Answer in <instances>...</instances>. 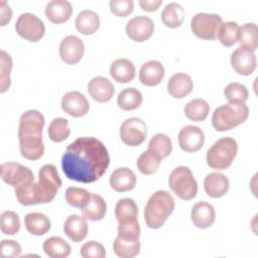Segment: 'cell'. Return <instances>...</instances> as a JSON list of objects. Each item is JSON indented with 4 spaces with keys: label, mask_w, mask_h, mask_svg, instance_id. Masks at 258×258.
<instances>
[{
    "label": "cell",
    "mask_w": 258,
    "mask_h": 258,
    "mask_svg": "<svg viewBox=\"0 0 258 258\" xmlns=\"http://www.w3.org/2000/svg\"><path fill=\"white\" fill-rule=\"evenodd\" d=\"M107 211V205L105 200L97 195L92 194L89 203L82 209L83 216L90 221H99L105 217Z\"/></svg>",
    "instance_id": "obj_29"
},
{
    "label": "cell",
    "mask_w": 258,
    "mask_h": 258,
    "mask_svg": "<svg viewBox=\"0 0 258 258\" xmlns=\"http://www.w3.org/2000/svg\"><path fill=\"white\" fill-rule=\"evenodd\" d=\"M17 34L31 42L40 40L45 32V26L40 18L36 15L26 12L18 16L15 23Z\"/></svg>",
    "instance_id": "obj_9"
},
{
    "label": "cell",
    "mask_w": 258,
    "mask_h": 258,
    "mask_svg": "<svg viewBox=\"0 0 258 258\" xmlns=\"http://www.w3.org/2000/svg\"><path fill=\"white\" fill-rule=\"evenodd\" d=\"M0 255L3 258H15L21 255V246L14 240H2L0 244Z\"/></svg>",
    "instance_id": "obj_47"
},
{
    "label": "cell",
    "mask_w": 258,
    "mask_h": 258,
    "mask_svg": "<svg viewBox=\"0 0 258 258\" xmlns=\"http://www.w3.org/2000/svg\"><path fill=\"white\" fill-rule=\"evenodd\" d=\"M142 94L135 88H126L121 91L117 97V104L119 108L124 111H131L137 109L142 103Z\"/></svg>",
    "instance_id": "obj_33"
},
{
    "label": "cell",
    "mask_w": 258,
    "mask_h": 258,
    "mask_svg": "<svg viewBox=\"0 0 258 258\" xmlns=\"http://www.w3.org/2000/svg\"><path fill=\"white\" fill-rule=\"evenodd\" d=\"M147 136L146 124L139 118L126 119L120 127L121 140L128 146H138Z\"/></svg>",
    "instance_id": "obj_10"
},
{
    "label": "cell",
    "mask_w": 258,
    "mask_h": 258,
    "mask_svg": "<svg viewBox=\"0 0 258 258\" xmlns=\"http://www.w3.org/2000/svg\"><path fill=\"white\" fill-rule=\"evenodd\" d=\"M43 115L36 110L24 112L19 119L18 140L21 155L28 160L39 159L44 152L42 142Z\"/></svg>",
    "instance_id": "obj_2"
},
{
    "label": "cell",
    "mask_w": 258,
    "mask_h": 258,
    "mask_svg": "<svg viewBox=\"0 0 258 258\" xmlns=\"http://www.w3.org/2000/svg\"><path fill=\"white\" fill-rule=\"evenodd\" d=\"M110 163L104 143L96 137H80L70 143L61 157V168L69 179L91 183L102 177Z\"/></svg>",
    "instance_id": "obj_1"
},
{
    "label": "cell",
    "mask_w": 258,
    "mask_h": 258,
    "mask_svg": "<svg viewBox=\"0 0 258 258\" xmlns=\"http://www.w3.org/2000/svg\"><path fill=\"white\" fill-rule=\"evenodd\" d=\"M184 18V10L182 6L176 2L167 3L162 12H161V20L165 24V26L169 28L179 27Z\"/></svg>",
    "instance_id": "obj_30"
},
{
    "label": "cell",
    "mask_w": 258,
    "mask_h": 258,
    "mask_svg": "<svg viewBox=\"0 0 258 258\" xmlns=\"http://www.w3.org/2000/svg\"><path fill=\"white\" fill-rule=\"evenodd\" d=\"M63 232L73 242L83 241L88 234L87 219L79 215L69 216L63 224Z\"/></svg>",
    "instance_id": "obj_22"
},
{
    "label": "cell",
    "mask_w": 258,
    "mask_h": 258,
    "mask_svg": "<svg viewBox=\"0 0 258 258\" xmlns=\"http://www.w3.org/2000/svg\"><path fill=\"white\" fill-rule=\"evenodd\" d=\"M162 4V0H140L139 5L145 11H155Z\"/></svg>",
    "instance_id": "obj_49"
},
{
    "label": "cell",
    "mask_w": 258,
    "mask_h": 258,
    "mask_svg": "<svg viewBox=\"0 0 258 258\" xmlns=\"http://www.w3.org/2000/svg\"><path fill=\"white\" fill-rule=\"evenodd\" d=\"M24 226L31 235L42 236L50 230L51 224L49 219L44 214L34 212L25 216Z\"/></svg>",
    "instance_id": "obj_27"
},
{
    "label": "cell",
    "mask_w": 258,
    "mask_h": 258,
    "mask_svg": "<svg viewBox=\"0 0 258 258\" xmlns=\"http://www.w3.org/2000/svg\"><path fill=\"white\" fill-rule=\"evenodd\" d=\"M12 69V58L4 49L0 51V92L4 93L10 87V72Z\"/></svg>",
    "instance_id": "obj_40"
},
{
    "label": "cell",
    "mask_w": 258,
    "mask_h": 258,
    "mask_svg": "<svg viewBox=\"0 0 258 258\" xmlns=\"http://www.w3.org/2000/svg\"><path fill=\"white\" fill-rule=\"evenodd\" d=\"M170 189L183 201L192 200L198 192V182L187 166H177L169 174Z\"/></svg>",
    "instance_id": "obj_6"
},
{
    "label": "cell",
    "mask_w": 258,
    "mask_h": 258,
    "mask_svg": "<svg viewBox=\"0 0 258 258\" xmlns=\"http://www.w3.org/2000/svg\"><path fill=\"white\" fill-rule=\"evenodd\" d=\"M1 178L3 181L14 188L30 180H34L32 171L17 162H5L1 164Z\"/></svg>",
    "instance_id": "obj_11"
},
{
    "label": "cell",
    "mask_w": 258,
    "mask_h": 258,
    "mask_svg": "<svg viewBox=\"0 0 258 258\" xmlns=\"http://www.w3.org/2000/svg\"><path fill=\"white\" fill-rule=\"evenodd\" d=\"M210 112V106L204 99H194L189 101L184 107L185 116L196 122L204 121Z\"/></svg>",
    "instance_id": "obj_34"
},
{
    "label": "cell",
    "mask_w": 258,
    "mask_h": 258,
    "mask_svg": "<svg viewBox=\"0 0 258 258\" xmlns=\"http://www.w3.org/2000/svg\"><path fill=\"white\" fill-rule=\"evenodd\" d=\"M164 77V67L158 60H149L144 62L139 71V81L141 84L154 87L158 85Z\"/></svg>",
    "instance_id": "obj_19"
},
{
    "label": "cell",
    "mask_w": 258,
    "mask_h": 258,
    "mask_svg": "<svg viewBox=\"0 0 258 258\" xmlns=\"http://www.w3.org/2000/svg\"><path fill=\"white\" fill-rule=\"evenodd\" d=\"M229 185L228 177L220 172H211L204 180L205 191L208 196L215 199L225 196L229 189Z\"/></svg>",
    "instance_id": "obj_24"
},
{
    "label": "cell",
    "mask_w": 258,
    "mask_h": 258,
    "mask_svg": "<svg viewBox=\"0 0 258 258\" xmlns=\"http://www.w3.org/2000/svg\"><path fill=\"white\" fill-rule=\"evenodd\" d=\"M48 137L53 142H61L66 140L71 133V129L69 127V121L66 118H54L47 129Z\"/></svg>",
    "instance_id": "obj_38"
},
{
    "label": "cell",
    "mask_w": 258,
    "mask_h": 258,
    "mask_svg": "<svg viewBox=\"0 0 258 258\" xmlns=\"http://www.w3.org/2000/svg\"><path fill=\"white\" fill-rule=\"evenodd\" d=\"M204 142L205 134L198 126H184L178 133V144L180 148L186 152L199 151L203 147Z\"/></svg>",
    "instance_id": "obj_14"
},
{
    "label": "cell",
    "mask_w": 258,
    "mask_h": 258,
    "mask_svg": "<svg viewBox=\"0 0 258 258\" xmlns=\"http://www.w3.org/2000/svg\"><path fill=\"white\" fill-rule=\"evenodd\" d=\"M75 25L80 33L90 35L98 30L100 26V17L95 11L85 9L78 14Z\"/></svg>",
    "instance_id": "obj_26"
},
{
    "label": "cell",
    "mask_w": 258,
    "mask_h": 258,
    "mask_svg": "<svg viewBox=\"0 0 258 258\" xmlns=\"http://www.w3.org/2000/svg\"><path fill=\"white\" fill-rule=\"evenodd\" d=\"M73 13V6L67 0H52L45 7L46 18L55 24L68 21Z\"/></svg>",
    "instance_id": "obj_21"
},
{
    "label": "cell",
    "mask_w": 258,
    "mask_h": 258,
    "mask_svg": "<svg viewBox=\"0 0 258 258\" xmlns=\"http://www.w3.org/2000/svg\"><path fill=\"white\" fill-rule=\"evenodd\" d=\"M239 28L240 26L234 21L222 22L217 37L224 46H232L239 39Z\"/></svg>",
    "instance_id": "obj_37"
},
{
    "label": "cell",
    "mask_w": 258,
    "mask_h": 258,
    "mask_svg": "<svg viewBox=\"0 0 258 258\" xmlns=\"http://www.w3.org/2000/svg\"><path fill=\"white\" fill-rule=\"evenodd\" d=\"M0 16H1V25H6L7 22L11 20L12 17V10L10 6L5 2L1 1V8H0Z\"/></svg>",
    "instance_id": "obj_48"
},
{
    "label": "cell",
    "mask_w": 258,
    "mask_h": 258,
    "mask_svg": "<svg viewBox=\"0 0 258 258\" xmlns=\"http://www.w3.org/2000/svg\"><path fill=\"white\" fill-rule=\"evenodd\" d=\"M110 75L118 83H129L135 77V67L127 58H118L111 63Z\"/></svg>",
    "instance_id": "obj_25"
},
{
    "label": "cell",
    "mask_w": 258,
    "mask_h": 258,
    "mask_svg": "<svg viewBox=\"0 0 258 258\" xmlns=\"http://www.w3.org/2000/svg\"><path fill=\"white\" fill-rule=\"evenodd\" d=\"M223 22L218 14L201 12L196 14L190 20V29L196 36L205 40H214L217 38L218 30Z\"/></svg>",
    "instance_id": "obj_8"
},
{
    "label": "cell",
    "mask_w": 258,
    "mask_h": 258,
    "mask_svg": "<svg viewBox=\"0 0 258 258\" xmlns=\"http://www.w3.org/2000/svg\"><path fill=\"white\" fill-rule=\"evenodd\" d=\"M249 116L245 103H227L216 108L212 116V125L217 131H227L244 123Z\"/></svg>",
    "instance_id": "obj_4"
},
{
    "label": "cell",
    "mask_w": 258,
    "mask_h": 258,
    "mask_svg": "<svg viewBox=\"0 0 258 258\" xmlns=\"http://www.w3.org/2000/svg\"><path fill=\"white\" fill-rule=\"evenodd\" d=\"M43 251L50 258H66L71 254L70 244L60 237H50L43 243Z\"/></svg>",
    "instance_id": "obj_31"
},
{
    "label": "cell",
    "mask_w": 258,
    "mask_h": 258,
    "mask_svg": "<svg viewBox=\"0 0 258 258\" xmlns=\"http://www.w3.org/2000/svg\"><path fill=\"white\" fill-rule=\"evenodd\" d=\"M140 226L138 220L126 223H119L118 237L125 240H139Z\"/></svg>",
    "instance_id": "obj_44"
},
{
    "label": "cell",
    "mask_w": 258,
    "mask_h": 258,
    "mask_svg": "<svg viewBox=\"0 0 258 258\" xmlns=\"http://www.w3.org/2000/svg\"><path fill=\"white\" fill-rule=\"evenodd\" d=\"M81 256L84 258H104L106 250L104 246L96 241H89L81 248Z\"/></svg>",
    "instance_id": "obj_45"
},
{
    "label": "cell",
    "mask_w": 258,
    "mask_h": 258,
    "mask_svg": "<svg viewBox=\"0 0 258 258\" xmlns=\"http://www.w3.org/2000/svg\"><path fill=\"white\" fill-rule=\"evenodd\" d=\"M194 88L191 78L184 73H176L167 82V91L175 99H182L187 96Z\"/></svg>",
    "instance_id": "obj_23"
},
{
    "label": "cell",
    "mask_w": 258,
    "mask_h": 258,
    "mask_svg": "<svg viewBox=\"0 0 258 258\" xmlns=\"http://www.w3.org/2000/svg\"><path fill=\"white\" fill-rule=\"evenodd\" d=\"M88 92L90 96L99 103H105L112 99L115 88L114 85L105 77H95L88 84Z\"/></svg>",
    "instance_id": "obj_17"
},
{
    "label": "cell",
    "mask_w": 258,
    "mask_h": 258,
    "mask_svg": "<svg viewBox=\"0 0 258 258\" xmlns=\"http://www.w3.org/2000/svg\"><path fill=\"white\" fill-rule=\"evenodd\" d=\"M0 228L5 235H15L20 229L19 216L13 211H4L0 217Z\"/></svg>",
    "instance_id": "obj_41"
},
{
    "label": "cell",
    "mask_w": 258,
    "mask_h": 258,
    "mask_svg": "<svg viewBox=\"0 0 258 258\" xmlns=\"http://www.w3.org/2000/svg\"><path fill=\"white\" fill-rule=\"evenodd\" d=\"M190 219L197 228H209L214 224L216 219L215 209L211 204L207 202H199L191 209Z\"/></svg>",
    "instance_id": "obj_18"
},
{
    "label": "cell",
    "mask_w": 258,
    "mask_h": 258,
    "mask_svg": "<svg viewBox=\"0 0 258 258\" xmlns=\"http://www.w3.org/2000/svg\"><path fill=\"white\" fill-rule=\"evenodd\" d=\"M111 12L119 17H125L129 15L134 8L132 0H111L109 2Z\"/></svg>",
    "instance_id": "obj_46"
},
{
    "label": "cell",
    "mask_w": 258,
    "mask_h": 258,
    "mask_svg": "<svg viewBox=\"0 0 258 258\" xmlns=\"http://www.w3.org/2000/svg\"><path fill=\"white\" fill-rule=\"evenodd\" d=\"M148 148L157 152L161 158H165L171 153L172 143L167 135L163 133H157L150 139Z\"/></svg>",
    "instance_id": "obj_42"
},
{
    "label": "cell",
    "mask_w": 258,
    "mask_h": 258,
    "mask_svg": "<svg viewBox=\"0 0 258 258\" xmlns=\"http://www.w3.org/2000/svg\"><path fill=\"white\" fill-rule=\"evenodd\" d=\"M224 95L228 103H245L249 97L247 88L237 82L230 83L224 90Z\"/></svg>",
    "instance_id": "obj_43"
},
{
    "label": "cell",
    "mask_w": 258,
    "mask_h": 258,
    "mask_svg": "<svg viewBox=\"0 0 258 258\" xmlns=\"http://www.w3.org/2000/svg\"><path fill=\"white\" fill-rule=\"evenodd\" d=\"M238 151L234 138L223 137L218 139L207 152V163L213 169L224 170L231 166Z\"/></svg>",
    "instance_id": "obj_5"
},
{
    "label": "cell",
    "mask_w": 258,
    "mask_h": 258,
    "mask_svg": "<svg viewBox=\"0 0 258 258\" xmlns=\"http://www.w3.org/2000/svg\"><path fill=\"white\" fill-rule=\"evenodd\" d=\"M115 217L119 223L136 221L138 217V207L135 201L130 198L119 200L115 206Z\"/></svg>",
    "instance_id": "obj_28"
},
{
    "label": "cell",
    "mask_w": 258,
    "mask_h": 258,
    "mask_svg": "<svg viewBox=\"0 0 258 258\" xmlns=\"http://www.w3.org/2000/svg\"><path fill=\"white\" fill-rule=\"evenodd\" d=\"M91 196L92 194L89 192L87 189L77 186L68 187L64 195L67 203L70 206L79 209H83L84 207H86L91 199Z\"/></svg>",
    "instance_id": "obj_39"
},
{
    "label": "cell",
    "mask_w": 258,
    "mask_h": 258,
    "mask_svg": "<svg viewBox=\"0 0 258 258\" xmlns=\"http://www.w3.org/2000/svg\"><path fill=\"white\" fill-rule=\"evenodd\" d=\"M60 105L66 113L76 118L85 116L90 109L87 98L79 91H71L64 94Z\"/></svg>",
    "instance_id": "obj_16"
},
{
    "label": "cell",
    "mask_w": 258,
    "mask_h": 258,
    "mask_svg": "<svg viewBox=\"0 0 258 258\" xmlns=\"http://www.w3.org/2000/svg\"><path fill=\"white\" fill-rule=\"evenodd\" d=\"M154 31V23L151 18L143 15L131 18L126 24V33L134 41L142 42L151 37Z\"/></svg>",
    "instance_id": "obj_12"
},
{
    "label": "cell",
    "mask_w": 258,
    "mask_h": 258,
    "mask_svg": "<svg viewBox=\"0 0 258 258\" xmlns=\"http://www.w3.org/2000/svg\"><path fill=\"white\" fill-rule=\"evenodd\" d=\"M174 210V199L166 190H157L147 201L144 220L150 229H159Z\"/></svg>",
    "instance_id": "obj_3"
},
{
    "label": "cell",
    "mask_w": 258,
    "mask_h": 258,
    "mask_svg": "<svg viewBox=\"0 0 258 258\" xmlns=\"http://www.w3.org/2000/svg\"><path fill=\"white\" fill-rule=\"evenodd\" d=\"M113 250L118 257L133 258L139 254V240H125L117 236L113 242Z\"/></svg>",
    "instance_id": "obj_35"
},
{
    "label": "cell",
    "mask_w": 258,
    "mask_h": 258,
    "mask_svg": "<svg viewBox=\"0 0 258 258\" xmlns=\"http://www.w3.org/2000/svg\"><path fill=\"white\" fill-rule=\"evenodd\" d=\"M161 156L152 149L143 151L137 159V167L143 174H153L159 167L161 162Z\"/></svg>",
    "instance_id": "obj_32"
},
{
    "label": "cell",
    "mask_w": 258,
    "mask_h": 258,
    "mask_svg": "<svg viewBox=\"0 0 258 258\" xmlns=\"http://www.w3.org/2000/svg\"><path fill=\"white\" fill-rule=\"evenodd\" d=\"M61 179L58 175L56 167L53 164H44L38 172V181L36 182L40 203L47 204L51 202L58 188L61 186Z\"/></svg>",
    "instance_id": "obj_7"
},
{
    "label": "cell",
    "mask_w": 258,
    "mask_h": 258,
    "mask_svg": "<svg viewBox=\"0 0 258 258\" xmlns=\"http://www.w3.org/2000/svg\"><path fill=\"white\" fill-rule=\"evenodd\" d=\"M85 52V44L76 35L66 36L59 44V56L68 64L78 63Z\"/></svg>",
    "instance_id": "obj_13"
},
{
    "label": "cell",
    "mask_w": 258,
    "mask_h": 258,
    "mask_svg": "<svg viewBox=\"0 0 258 258\" xmlns=\"http://www.w3.org/2000/svg\"><path fill=\"white\" fill-rule=\"evenodd\" d=\"M109 182L115 191H129L133 189L136 184V175L127 167H118L112 172Z\"/></svg>",
    "instance_id": "obj_20"
},
{
    "label": "cell",
    "mask_w": 258,
    "mask_h": 258,
    "mask_svg": "<svg viewBox=\"0 0 258 258\" xmlns=\"http://www.w3.org/2000/svg\"><path fill=\"white\" fill-rule=\"evenodd\" d=\"M256 55L254 51L239 46L231 54V64L235 72L241 76H249L256 69Z\"/></svg>",
    "instance_id": "obj_15"
},
{
    "label": "cell",
    "mask_w": 258,
    "mask_h": 258,
    "mask_svg": "<svg viewBox=\"0 0 258 258\" xmlns=\"http://www.w3.org/2000/svg\"><path fill=\"white\" fill-rule=\"evenodd\" d=\"M242 47L255 51L258 46V29L255 23H245L239 28V39Z\"/></svg>",
    "instance_id": "obj_36"
}]
</instances>
